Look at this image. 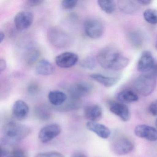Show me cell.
I'll return each instance as SVG.
<instances>
[{"instance_id":"obj_5","label":"cell","mask_w":157,"mask_h":157,"mask_svg":"<svg viewBox=\"0 0 157 157\" xmlns=\"http://www.w3.org/2000/svg\"><path fill=\"white\" fill-rule=\"evenodd\" d=\"M48 36L52 45L57 48H64L68 45L70 39L67 33L56 27L48 30Z\"/></svg>"},{"instance_id":"obj_28","label":"cell","mask_w":157,"mask_h":157,"mask_svg":"<svg viewBox=\"0 0 157 157\" xmlns=\"http://www.w3.org/2000/svg\"><path fill=\"white\" fill-rule=\"evenodd\" d=\"M4 157H28L26 152L21 148H15L8 152Z\"/></svg>"},{"instance_id":"obj_8","label":"cell","mask_w":157,"mask_h":157,"mask_svg":"<svg viewBox=\"0 0 157 157\" xmlns=\"http://www.w3.org/2000/svg\"><path fill=\"white\" fill-rule=\"evenodd\" d=\"M34 21L33 14L30 12L21 11L14 17V24L18 30L28 29L33 24Z\"/></svg>"},{"instance_id":"obj_16","label":"cell","mask_w":157,"mask_h":157,"mask_svg":"<svg viewBox=\"0 0 157 157\" xmlns=\"http://www.w3.org/2000/svg\"><path fill=\"white\" fill-rule=\"evenodd\" d=\"M86 128L88 130L92 131L101 138L106 139L111 135V131L107 127L97 122H88Z\"/></svg>"},{"instance_id":"obj_34","label":"cell","mask_w":157,"mask_h":157,"mask_svg":"<svg viewBox=\"0 0 157 157\" xmlns=\"http://www.w3.org/2000/svg\"><path fill=\"white\" fill-rule=\"evenodd\" d=\"M7 67V63L5 59H1L0 60V71H2L5 70Z\"/></svg>"},{"instance_id":"obj_4","label":"cell","mask_w":157,"mask_h":157,"mask_svg":"<svg viewBox=\"0 0 157 157\" xmlns=\"http://www.w3.org/2000/svg\"><path fill=\"white\" fill-rule=\"evenodd\" d=\"M83 26L86 35L92 39H98L103 34V24L97 18H88L84 21Z\"/></svg>"},{"instance_id":"obj_19","label":"cell","mask_w":157,"mask_h":157,"mask_svg":"<svg viewBox=\"0 0 157 157\" xmlns=\"http://www.w3.org/2000/svg\"><path fill=\"white\" fill-rule=\"evenodd\" d=\"M55 71L54 66L46 59L40 60L36 67L35 71L37 75L48 76L53 74Z\"/></svg>"},{"instance_id":"obj_10","label":"cell","mask_w":157,"mask_h":157,"mask_svg":"<svg viewBox=\"0 0 157 157\" xmlns=\"http://www.w3.org/2000/svg\"><path fill=\"white\" fill-rule=\"evenodd\" d=\"M109 109L111 113L117 116L124 122H127L130 119V111L128 107L123 103L111 102L109 104Z\"/></svg>"},{"instance_id":"obj_11","label":"cell","mask_w":157,"mask_h":157,"mask_svg":"<svg viewBox=\"0 0 157 157\" xmlns=\"http://www.w3.org/2000/svg\"><path fill=\"white\" fill-rule=\"evenodd\" d=\"M93 87L90 83L84 82H77L69 89L70 94L72 98L80 99L91 92Z\"/></svg>"},{"instance_id":"obj_35","label":"cell","mask_w":157,"mask_h":157,"mask_svg":"<svg viewBox=\"0 0 157 157\" xmlns=\"http://www.w3.org/2000/svg\"><path fill=\"white\" fill-rule=\"evenodd\" d=\"M151 71V75H152L155 78H157V64H154V66Z\"/></svg>"},{"instance_id":"obj_12","label":"cell","mask_w":157,"mask_h":157,"mask_svg":"<svg viewBox=\"0 0 157 157\" xmlns=\"http://www.w3.org/2000/svg\"><path fill=\"white\" fill-rule=\"evenodd\" d=\"M135 135L139 137L151 141L157 140V130L150 126L138 125L134 130Z\"/></svg>"},{"instance_id":"obj_1","label":"cell","mask_w":157,"mask_h":157,"mask_svg":"<svg viewBox=\"0 0 157 157\" xmlns=\"http://www.w3.org/2000/svg\"><path fill=\"white\" fill-rule=\"evenodd\" d=\"M97 60L100 66L106 69L120 70L128 66L129 60L113 47L102 49L97 56Z\"/></svg>"},{"instance_id":"obj_33","label":"cell","mask_w":157,"mask_h":157,"mask_svg":"<svg viewBox=\"0 0 157 157\" xmlns=\"http://www.w3.org/2000/svg\"><path fill=\"white\" fill-rule=\"evenodd\" d=\"M44 2L42 0H28L26 1L25 5L28 7H36L42 4Z\"/></svg>"},{"instance_id":"obj_21","label":"cell","mask_w":157,"mask_h":157,"mask_svg":"<svg viewBox=\"0 0 157 157\" xmlns=\"http://www.w3.org/2000/svg\"><path fill=\"white\" fill-rule=\"evenodd\" d=\"M48 99L51 104L59 106L67 101V96L65 93L61 91L53 90L49 92Z\"/></svg>"},{"instance_id":"obj_24","label":"cell","mask_w":157,"mask_h":157,"mask_svg":"<svg viewBox=\"0 0 157 157\" xmlns=\"http://www.w3.org/2000/svg\"><path fill=\"white\" fill-rule=\"evenodd\" d=\"M144 20L151 25L157 24V10L148 9L143 13Z\"/></svg>"},{"instance_id":"obj_30","label":"cell","mask_w":157,"mask_h":157,"mask_svg":"<svg viewBox=\"0 0 157 157\" xmlns=\"http://www.w3.org/2000/svg\"><path fill=\"white\" fill-rule=\"evenodd\" d=\"M36 157H65L63 154L57 151L41 152L36 154Z\"/></svg>"},{"instance_id":"obj_22","label":"cell","mask_w":157,"mask_h":157,"mask_svg":"<svg viewBox=\"0 0 157 157\" xmlns=\"http://www.w3.org/2000/svg\"><path fill=\"white\" fill-rule=\"evenodd\" d=\"M127 38L129 44L135 48H140L142 47L144 40L141 33L137 31L130 32L128 34Z\"/></svg>"},{"instance_id":"obj_9","label":"cell","mask_w":157,"mask_h":157,"mask_svg":"<svg viewBox=\"0 0 157 157\" xmlns=\"http://www.w3.org/2000/svg\"><path fill=\"white\" fill-rule=\"evenodd\" d=\"M78 56L72 52H65L56 57V64L62 68H69L75 66L78 60Z\"/></svg>"},{"instance_id":"obj_13","label":"cell","mask_w":157,"mask_h":157,"mask_svg":"<svg viewBox=\"0 0 157 157\" xmlns=\"http://www.w3.org/2000/svg\"><path fill=\"white\" fill-rule=\"evenodd\" d=\"M29 113V106L24 101L18 100L13 104L12 114L15 119L19 121L24 120L28 117Z\"/></svg>"},{"instance_id":"obj_40","label":"cell","mask_w":157,"mask_h":157,"mask_svg":"<svg viewBox=\"0 0 157 157\" xmlns=\"http://www.w3.org/2000/svg\"></svg>"},{"instance_id":"obj_27","label":"cell","mask_w":157,"mask_h":157,"mask_svg":"<svg viewBox=\"0 0 157 157\" xmlns=\"http://www.w3.org/2000/svg\"><path fill=\"white\" fill-rule=\"evenodd\" d=\"M82 67L87 69H93L95 66V61L92 57H88L83 59L81 63Z\"/></svg>"},{"instance_id":"obj_26","label":"cell","mask_w":157,"mask_h":157,"mask_svg":"<svg viewBox=\"0 0 157 157\" xmlns=\"http://www.w3.org/2000/svg\"><path fill=\"white\" fill-rule=\"evenodd\" d=\"M40 52L36 49L30 50L26 56V61L30 65L35 63L40 56Z\"/></svg>"},{"instance_id":"obj_3","label":"cell","mask_w":157,"mask_h":157,"mask_svg":"<svg viewBox=\"0 0 157 157\" xmlns=\"http://www.w3.org/2000/svg\"><path fill=\"white\" fill-rule=\"evenodd\" d=\"M156 78L150 74H142L138 77L135 82V89L140 95L147 96L150 95L156 87Z\"/></svg>"},{"instance_id":"obj_38","label":"cell","mask_w":157,"mask_h":157,"mask_svg":"<svg viewBox=\"0 0 157 157\" xmlns=\"http://www.w3.org/2000/svg\"><path fill=\"white\" fill-rule=\"evenodd\" d=\"M155 124H156V127H157V118L156 119V121H155Z\"/></svg>"},{"instance_id":"obj_37","label":"cell","mask_w":157,"mask_h":157,"mask_svg":"<svg viewBox=\"0 0 157 157\" xmlns=\"http://www.w3.org/2000/svg\"><path fill=\"white\" fill-rule=\"evenodd\" d=\"M5 38V35L4 34V33L2 32H0V41H1V43H2L3 41H4V39Z\"/></svg>"},{"instance_id":"obj_18","label":"cell","mask_w":157,"mask_h":157,"mask_svg":"<svg viewBox=\"0 0 157 157\" xmlns=\"http://www.w3.org/2000/svg\"><path fill=\"white\" fill-rule=\"evenodd\" d=\"M139 3L138 1H119L118 6L121 12L126 14H133L138 11Z\"/></svg>"},{"instance_id":"obj_7","label":"cell","mask_w":157,"mask_h":157,"mask_svg":"<svg viewBox=\"0 0 157 157\" xmlns=\"http://www.w3.org/2000/svg\"><path fill=\"white\" fill-rule=\"evenodd\" d=\"M112 149L115 154L124 155L131 152L134 148L133 142L127 138H118L114 140L112 145Z\"/></svg>"},{"instance_id":"obj_25","label":"cell","mask_w":157,"mask_h":157,"mask_svg":"<svg viewBox=\"0 0 157 157\" xmlns=\"http://www.w3.org/2000/svg\"><path fill=\"white\" fill-rule=\"evenodd\" d=\"M36 116L42 121H47L50 118L51 113L48 108L44 106H39L36 109Z\"/></svg>"},{"instance_id":"obj_36","label":"cell","mask_w":157,"mask_h":157,"mask_svg":"<svg viewBox=\"0 0 157 157\" xmlns=\"http://www.w3.org/2000/svg\"><path fill=\"white\" fill-rule=\"evenodd\" d=\"M137 1L140 5H144V6L149 5L152 2V1L150 0H140Z\"/></svg>"},{"instance_id":"obj_31","label":"cell","mask_w":157,"mask_h":157,"mask_svg":"<svg viewBox=\"0 0 157 157\" xmlns=\"http://www.w3.org/2000/svg\"><path fill=\"white\" fill-rule=\"evenodd\" d=\"M39 91V86L35 82L30 83L27 87V91L31 94H36Z\"/></svg>"},{"instance_id":"obj_29","label":"cell","mask_w":157,"mask_h":157,"mask_svg":"<svg viewBox=\"0 0 157 157\" xmlns=\"http://www.w3.org/2000/svg\"><path fill=\"white\" fill-rule=\"evenodd\" d=\"M78 2L76 0H65L61 2V5L64 9L70 10L75 8Z\"/></svg>"},{"instance_id":"obj_14","label":"cell","mask_w":157,"mask_h":157,"mask_svg":"<svg viewBox=\"0 0 157 157\" xmlns=\"http://www.w3.org/2000/svg\"><path fill=\"white\" fill-rule=\"evenodd\" d=\"M154 65V59L152 54L149 51L142 52L137 64L138 70L146 72L151 70Z\"/></svg>"},{"instance_id":"obj_32","label":"cell","mask_w":157,"mask_h":157,"mask_svg":"<svg viewBox=\"0 0 157 157\" xmlns=\"http://www.w3.org/2000/svg\"><path fill=\"white\" fill-rule=\"evenodd\" d=\"M150 113L153 116H157V100L152 102L149 107Z\"/></svg>"},{"instance_id":"obj_39","label":"cell","mask_w":157,"mask_h":157,"mask_svg":"<svg viewBox=\"0 0 157 157\" xmlns=\"http://www.w3.org/2000/svg\"><path fill=\"white\" fill-rule=\"evenodd\" d=\"M156 49H157V43H156Z\"/></svg>"},{"instance_id":"obj_17","label":"cell","mask_w":157,"mask_h":157,"mask_svg":"<svg viewBox=\"0 0 157 157\" xmlns=\"http://www.w3.org/2000/svg\"><path fill=\"white\" fill-rule=\"evenodd\" d=\"M90 78L106 88L114 86L120 79L119 76H106L98 73L91 74Z\"/></svg>"},{"instance_id":"obj_6","label":"cell","mask_w":157,"mask_h":157,"mask_svg":"<svg viewBox=\"0 0 157 157\" xmlns=\"http://www.w3.org/2000/svg\"><path fill=\"white\" fill-rule=\"evenodd\" d=\"M61 132V128L59 124H50L41 128L38 134V138L43 143H48L56 137Z\"/></svg>"},{"instance_id":"obj_20","label":"cell","mask_w":157,"mask_h":157,"mask_svg":"<svg viewBox=\"0 0 157 157\" xmlns=\"http://www.w3.org/2000/svg\"><path fill=\"white\" fill-rule=\"evenodd\" d=\"M118 101L123 103H130L139 100L137 94L131 90L126 89L119 93L117 96Z\"/></svg>"},{"instance_id":"obj_15","label":"cell","mask_w":157,"mask_h":157,"mask_svg":"<svg viewBox=\"0 0 157 157\" xmlns=\"http://www.w3.org/2000/svg\"><path fill=\"white\" fill-rule=\"evenodd\" d=\"M102 110L98 105L92 104L86 106L84 109V117L89 122H97L102 117Z\"/></svg>"},{"instance_id":"obj_2","label":"cell","mask_w":157,"mask_h":157,"mask_svg":"<svg viewBox=\"0 0 157 157\" xmlns=\"http://www.w3.org/2000/svg\"><path fill=\"white\" fill-rule=\"evenodd\" d=\"M30 133L31 129L27 126L10 121L3 128V142L9 144L16 143L27 137Z\"/></svg>"},{"instance_id":"obj_23","label":"cell","mask_w":157,"mask_h":157,"mask_svg":"<svg viewBox=\"0 0 157 157\" xmlns=\"http://www.w3.org/2000/svg\"><path fill=\"white\" fill-rule=\"evenodd\" d=\"M97 3L101 10L107 14H112L115 10L116 4L113 1L99 0Z\"/></svg>"}]
</instances>
